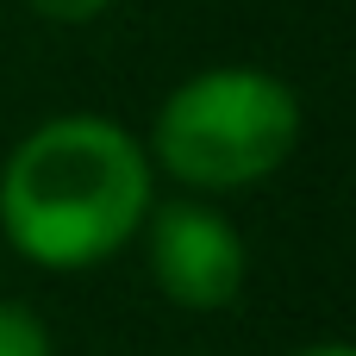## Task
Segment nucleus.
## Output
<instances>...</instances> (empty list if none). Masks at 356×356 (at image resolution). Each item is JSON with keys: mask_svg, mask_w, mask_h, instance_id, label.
<instances>
[{"mask_svg": "<svg viewBox=\"0 0 356 356\" xmlns=\"http://www.w3.org/2000/svg\"><path fill=\"white\" fill-rule=\"evenodd\" d=\"M150 213V156L131 131L69 113L38 125L0 169V225L19 257L44 269H88L113 257Z\"/></svg>", "mask_w": 356, "mask_h": 356, "instance_id": "obj_1", "label": "nucleus"}, {"mask_svg": "<svg viewBox=\"0 0 356 356\" xmlns=\"http://www.w3.org/2000/svg\"><path fill=\"white\" fill-rule=\"evenodd\" d=\"M300 144V100L263 69H207L181 81L150 131L156 163L188 188H250Z\"/></svg>", "mask_w": 356, "mask_h": 356, "instance_id": "obj_2", "label": "nucleus"}, {"mask_svg": "<svg viewBox=\"0 0 356 356\" xmlns=\"http://www.w3.org/2000/svg\"><path fill=\"white\" fill-rule=\"evenodd\" d=\"M144 263L150 282L188 307V313H219L238 300L244 288V238L232 232V219H219L213 207L194 200H169L156 213H144Z\"/></svg>", "mask_w": 356, "mask_h": 356, "instance_id": "obj_3", "label": "nucleus"}, {"mask_svg": "<svg viewBox=\"0 0 356 356\" xmlns=\"http://www.w3.org/2000/svg\"><path fill=\"white\" fill-rule=\"evenodd\" d=\"M0 356H50V332L31 307L0 300Z\"/></svg>", "mask_w": 356, "mask_h": 356, "instance_id": "obj_4", "label": "nucleus"}, {"mask_svg": "<svg viewBox=\"0 0 356 356\" xmlns=\"http://www.w3.org/2000/svg\"><path fill=\"white\" fill-rule=\"evenodd\" d=\"M38 19H56V25H88V19H100L113 0H25Z\"/></svg>", "mask_w": 356, "mask_h": 356, "instance_id": "obj_5", "label": "nucleus"}, {"mask_svg": "<svg viewBox=\"0 0 356 356\" xmlns=\"http://www.w3.org/2000/svg\"><path fill=\"white\" fill-rule=\"evenodd\" d=\"M300 356H356L350 344H313V350H300Z\"/></svg>", "mask_w": 356, "mask_h": 356, "instance_id": "obj_6", "label": "nucleus"}]
</instances>
